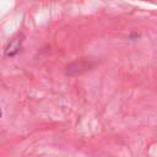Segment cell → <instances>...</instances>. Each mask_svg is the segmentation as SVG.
<instances>
[{
    "mask_svg": "<svg viewBox=\"0 0 157 157\" xmlns=\"http://www.w3.org/2000/svg\"><path fill=\"white\" fill-rule=\"evenodd\" d=\"M2 117V110H1V108H0V118Z\"/></svg>",
    "mask_w": 157,
    "mask_h": 157,
    "instance_id": "cell-2",
    "label": "cell"
},
{
    "mask_svg": "<svg viewBox=\"0 0 157 157\" xmlns=\"http://www.w3.org/2000/svg\"><path fill=\"white\" fill-rule=\"evenodd\" d=\"M22 42H23V36H17V37L12 38L5 48V55L6 56H15L20 52Z\"/></svg>",
    "mask_w": 157,
    "mask_h": 157,
    "instance_id": "cell-1",
    "label": "cell"
}]
</instances>
